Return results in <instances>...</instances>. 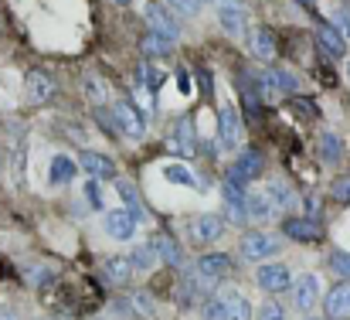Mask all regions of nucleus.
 I'll list each match as a JSON object with an SVG mask.
<instances>
[{"mask_svg":"<svg viewBox=\"0 0 350 320\" xmlns=\"http://www.w3.org/2000/svg\"><path fill=\"white\" fill-rule=\"evenodd\" d=\"M238 252H241V259H248V262H269L272 256L282 252V238L272 235L269 228H248V232H241Z\"/></svg>","mask_w":350,"mask_h":320,"instance_id":"obj_1","label":"nucleus"},{"mask_svg":"<svg viewBox=\"0 0 350 320\" xmlns=\"http://www.w3.org/2000/svg\"><path fill=\"white\" fill-rule=\"evenodd\" d=\"M225 228H228V221L221 212H201L187 221V238H191V245H211L225 235Z\"/></svg>","mask_w":350,"mask_h":320,"instance_id":"obj_2","label":"nucleus"},{"mask_svg":"<svg viewBox=\"0 0 350 320\" xmlns=\"http://www.w3.org/2000/svg\"><path fill=\"white\" fill-rule=\"evenodd\" d=\"M262 174H265V153H262L258 147H241L225 177H232L238 184H252V181H258Z\"/></svg>","mask_w":350,"mask_h":320,"instance_id":"obj_3","label":"nucleus"},{"mask_svg":"<svg viewBox=\"0 0 350 320\" xmlns=\"http://www.w3.org/2000/svg\"><path fill=\"white\" fill-rule=\"evenodd\" d=\"M232 273H234V262L232 256H225V252H204L198 259V266H194V276L204 286H221L225 280H232Z\"/></svg>","mask_w":350,"mask_h":320,"instance_id":"obj_4","label":"nucleus"},{"mask_svg":"<svg viewBox=\"0 0 350 320\" xmlns=\"http://www.w3.org/2000/svg\"><path fill=\"white\" fill-rule=\"evenodd\" d=\"M109 112H113V123H116V130L122 136L143 140V133H146V116L136 109L133 99H116V103L109 106Z\"/></svg>","mask_w":350,"mask_h":320,"instance_id":"obj_5","label":"nucleus"},{"mask_svg":"<svg viewBox=\"0 0 350 320\" xmlns=\"http://www.w3.org/2000/svg\"><path fill=\"white\" fill-rule=\"evenodd\" d=\"M143 21L150 24V31H157V34H163V38H180V17L163 3V0H150V3H143Z\"/></svg>","mask_w":350,"mask_h":320,"instance_id":"obj_6","label":"nucleus"},{"mask_svg":"<svg viewBox=\"0 0 350 320\" xmlns=\"http://www.w3.org/2000/svg\"><path fill=\"white\" fill-rule=\"evenodd\" d=\"M215 14L228 38H241L248 31V10L241 0H215Z\"/></svg>","mask_w":350,"mask_h":320,"instance_id":"obj_7","label":"nucleus"},{"mask_svg":"<svg viewBox=\"0 0 350 320\" xmlns=\"http://www.w3.org/2000/svg\"><path fill=\"white\" fill-rule=\"evenodd\" d=\"M282 235L293 238V242H303V245H317L323 238V228L313 214H293L282 221Z\"/></svg>","mask_w":350,"mask_h":320,"instance_id":"obj_8","label":"nucleus"},{"mask_svg":"<svg viewBox=\"0 0 350 320\" xmlns=\"http://www.w3.org/2000/svg\"><path fill=\"white\" fill-rule=\"evenodd\" d=\"M255 283H258V290H265V293H282V290L293 286V273H289L286 262H258Z\"/></svg>","mask_w":350,"mask_h":320,"instance_id":"obj_9","label":"nucleus"},{"mask_svg":"<svg viewBox=\"0 0 350 320\" xmlns=\"http://www.w3.org/2000/svg\"><path fill=\"white\" fill-rule=\"evenodd\" d=\"M293 307L299 310V314H310L320 300H323V290H320V280L313 276V273H303V276H296L293 280Z\"/></svg>","mask_w":350,"mask_h":320,"instance_id":"obj_10","label":"nucleus"},{"mask_svg":"<svg viewBox=\"0 0 350 320\" xmlns=\"http://www.w3.org/2000/svg\"><path fill=\"white\" fill-rule=\"evenodd\" d=\"M245 195H248V188L245 184H238L232 177H225L221 181V201H225V212L234 225H245L248 221V205H245Z\"/></svg>","mask_w":350,"mask_h":320,"instance_id":"obj_11","label":"nucleus"},{"mask_svg":"<svg viewBox=\"0 0 350 320\" xmlns=\"http://www.w3.org/2000/svg\"><path fill=\"white\" fill-rule=\"evenodd\" d=\"M55 89H58V86H55V79H51L44 69H31L27 79H24V96H27L31 106H44V103H51Z\"/></svg>","mask_w":350,"mask_h":320,"instance_id":"obj_12","label":"nucleus"},{"mask_svg":"<svg viewBox=\"0 0 350 320\" xmlns=\"http://www.w3.org/2000/svg\"><path fill=\"white\" fill-rule=\"evenodd\" d=\"M218 143L225 150H238V143H241V116L232 103H221L218 109Z\"/></svg>","mask_w":350,"mask_h":320,"instance_id":"obj_13","label":"nucleus"},{"mask_svg":"<svg viewBox=\"0 0 350 320\" xmlns=\"http://www.w3.org/2000/svg\"><path fill=\"white\" fill-rule=\"evenodd\" d=\"M79 167H82L92 181H116V160H113L109 153L82 150V153H79Z\"/></svg>","mask_w":350,"mask_h":320,"instance_id":"obj_14","label":"nucleus"},{"mask_svg":"<svg viewBox=\"0 0 350 320\" xmlns=\"http://www.w3.org/2000/svg\"><path fill=\"white\" fill-rule=\"evenodd\" d=\"M103 225H106V235L116 238V242H129L136 235V228H139V221L126 208H109V212L103 214Z\"/></svg>","mask_w":350,"mask_h":320,"instance_id":"obj_15","label":"nucleus"},{"mask_svg":"<svg viewBox=\"0 0 350 320\" xmlns=\"http://www.w3.org/2000/svg\"><path fill=\"white\" fill-rule=\"evenodd\" d=\"M323 310H327L330 320H350V280H340L327 290Z\"/></svg>","mask_w":350,"mask_h":320,"instance_id":"obj_16","label":"nucleus"},{"mask_svg":"<svg viewBox=\"0 0 350 320\" xmlns=\"http://www.w3.org/2000/svg\"><path fill=\"white\" fill-rule=\"evenodd\" d=\"M167 147H170L174 153H180V157H191V153L198 150V133H194V123H191L187 116H180V119L174 123V133H170Z\"/></svg>","mask_w":350,"mask_h":320,"instance_id":"obj_17","label":"nucleus"},{"mask_svg":"<svg viewBox=\"0 0 350 320\" xmlns=\"http://www.w3.org/2000/svg\"><path fill=\"white\" fill-rule=\"evenodd\" d=\"M248 51H252L258 62L272 65L275 55H279V41H275V34H272L269 27H255V31L248 34Z\"/></svg>","mask_w":350,"mask_h":320,"instance_id":"obj_18","label":"nucleus"},{"mask_svg":"<svg viewBox=\"0 0 350 320\" xmlns=\"http://www.w3.org/2000/svg\"><path fill=\"white\" fill-rule=\"evenodd\" d=\"M258 82H262L265 89H272V93H286V96H296V93H299V75L289 72V69H275V65H269V69L262 72Z\"/></svg>","mask_w":350,"mask_h":320,"instance_id":"obj_19","label":"nucleus"},{"mask_svg":"<svg viewBox=\"0 0 350 320\" xmlns=\"http://www.w3.org/2000/svg\"><path fill=\"white\" fill-rule=\"evenodd\" d=\"M245 205H248V221H272L275 214H282L275 208V201L269 198L265 188H252V191L245 195Z\"/></svg>","mask_w":350,"mask_h":320,"instance_id":"obj_20","label":"nucleus"},{"mask_svg":"<svg viewBox=\"0 0 350 320\" xmlns=\"http://www.w3.org/2000/svg\"><path fill=\"white\" fill-rule=\"evenodd\" d=\"M218 297H221V304H225L228 320H255V310H252L248 297H245L238 286H225V290H218Z\"/></svg>","mask_w":350,"mask_h":320,"instance_id":"obj_21","label":"nucleus"},{"mask_svg":"<svg viewBox=\"0 0 350 320\" xmlns=\"http://www.w3.org/2000/svg\"><path fill=\"white\" fill-rule=\"evenodd\" d=\"M133 273H136V266H133L129 256H106V262H103V276L113 286H129Z\"/></svg>","mask_w":350,"mask_h":320,"instance_id":"obj_22","label":"nucleus"},{"mask_svg":"<svg viewBox=\"0 0 350 320\" xmlns=\"http://www.w3.org/2000/svg\"><path fill=\"white\" fill-rule=\"evenodd\" d=\"M317 45L327 51V58H344V51H347V38L330 21H320L317 24Z\"/></svg>","mask_w":350,"mask_h":320,"instance_id":"obj_23","label":"nucleus"},{"mask_svg":"<svg viewBox=\"0 0 350 320\" xmlns=\"http://www.w3.org/2000/svg\"><path fill=\"white\" fill-rule=\"evenodd\" d=\"M82 93H85L89 106H96V109L113 106V103H109V82H106L103 75H96V72H85V79H82Z\"/></svg>","mask_w":350,"mask_h":320,"instance_id":"obj_24","label":"nucleus"},{"mask_svg":"<svg viewBox=\"0 0 350 320\" xmlns=\"http://www.w3.org/2000/svg\"><path fill=\"white\" fill-rule=\"evenodd\" d=\"M139 48H143V58L157 62V58L174 55L177 41H174V38H163V34H157V31H146V34H143V41H139Z\"/></svg>","mask_w":350,"mask_h":320,"instance_id":"obj_25","label":"nucleus"},{"mask_svg":"<svg viewBox=\"0 0 350 320\" xmlns=\"http://www.w3.org/2000/svg\"><path fill=\"white\" fill-rule=\"evenodd\" d=\"M75 171H79V160H72L68 153H55L51 157V164H48V181L58 188V184H68L72 177H75Z\"/></svg>","mask_w":350,"mask_h":320,"instance_id":"obj_26","label":"nucleus"},{"mask_svg":"<svg viewBox=\"0 0 350 320\" xmlns=\"http://www.w3.org/2000/svg\"><path fill=\"white\" fill-rule=\"evenodd\" d=\"M317 153H320V164H340L344 157V143L334 130H323L320 140H317Z\"/></svg>","mask_w":350,"mask_h":320,"instance_id":"obj_27","label":"nucleus"},{"mask_svg":"<svg viewBox=\"0 0 350 320\" xmlns=\"http://www.w3.org/2000/svg\"><path fill=\"white\" fill-rule=\"evenodd\" d=\"M136 82H139V86H146L150 93H160V89H163V82H167V72H163L160 65H153L150 58H143V62L136 65Z\"/></svg>","mask_w":350,"mask_h":320,"instance_id":"obj_28","label":"nucleus"},{"mask_svg":"<svg viewBox=\"0 0 350 320\" xmlns=\"http://www.w3.org/2000/svg\"><path fill=\"white\" fill-rule=\"evenodd\" d=\"M150 242H153V249H157L160 262H167V266H180V262H184V249H180L170 235H153Z\"/></svg>","mask_w":350,"mask_h":320,"instance_id":"obj_29","label":"nucleus"},{"mask_svg":"<svg viewBox=\"0 0 350 320\" xmlns=\"http://www.w3.org/2000/svg\"><path fill=\"white\" fill-rule=\"evenodd\" d=\"M163 177H167L170 184H180V188H194V191H201L198 174H194L191 167H184V164H167V167H163Z\"/></svg>","mask_w":350,"mask_h":320,"instance_id":"obj_30","label":"nucleus"},{"mask_svg":"<svg viewBox=\"0 0 350 320\" xmlns=\"http://www.w3.org/2000/svg\"><path fill=\"white\" fill-rule=\"evenodd\" d=\"M265 191H269V198L275 201V208H279V212L296 208V191H293L286 181H269V184H265Z\"/></svg>","mask_w":350,"mask_h":320,"instance_id":"obj_31","label":"nucleus"},{"mask_svg":"<svg viewBox=\"0 0 350 320\" xmlns=\"http://www.w3.org/2000/svg\"><path fill=\"white\" fill-rule=\"evenodd\" d=\"M116 191H119V198H122V208L133 214L136 221H143L146 214H143V205H139V195H136V188H133L129 181H116Z\"/></svg>","mask_w":350,"mask_h":320,"instance_id":"obj_32","label":"nucleus"},{"mask_svg":"<svg viewBox=\"0 0 350 320\" xmlns=\"http://www.w3.org/2000/svg\"><path fill=\"white\" fill-rule=\"evenodd\" d=\"M133 266H136V273H146V269H153L157 262H160V256H157V249H153V242H139L136 249H133Z\"/></svg>","mask_w":350,"mask_h":320,"instance_id":"obj_33","label":"nucleus"},{"mask_svg":"<svg viewBox=\"0 0 350 320\" xmlns=\"http://www.w3.org/2000/svg\"><path fill=\"white\" fill-rule=\"evenodd\" d=\"M238 93H241L245 109H248L252 116H258V112H262V99H258V93H255V79H248L245 72L238 75Z\"/></svg>","mask_w":350,"mask_h":320,"instance_id":"obj_34","label":"nucleus"},{"mask_svg":"<svg viewBox=\"0 0 350 320\" xmlns=\"http://www.w3.org/2000/svg\"><path fill=\"white\" fill-rule=\"evenodd\" d=\"M327 269L337 273L340 280H350V252L347 249H334V252L327 256Z\"/></svg>","mask_w":350,"mask_h":320,"instance_id":"obj_35","label":"nucleus"},{"mask_svg":"<svg viewBox=\"0 0 350 320\" xmlns=\"http://www.w3.org/2000/svg\"><path fill=\"white\" fill-rule=\"evenodd\" d=\"M255 320H286V310H282L279 300L265 297V300L258 304V310H255Z\"/></svg>","mask_w":350,"mask_h":320,"instance_id":"obj_36","label":"nucleus"},{"mask_svg":"<svg viewBox=\"0 0 350 320\" xmlns=\"http://www.w3.org/2000/svg\"><path fill=\"white\" fill-rule=\"evenodd\" d=\"M201 317L204 320H228L225 304H221V297H218V293H215V297H208V300L201 304Z\"/></svg>","mask_w":350,"mask_h":320,"instance_id":"obj_37","label":"nucleus"},{"mask_svg":"<svg viewBox=\"0 0 350 320\" xmlns=\"http://www.w3.org/2000/svg\"><path fill=\"white\" fill-rule=\"evenodd\" d=\"M163 3H167L177 17H194V14L204 7V0H163Z\"/></svg>","mask_w":350,"mask_h":320,"instance_id":"obj_38","label":"nucleus"},{"mask_svg":"<svg viewBox=\"0 0 350 320\" xmlns=\"http://www.w3.org/2000/svg\"><path fill=\"white\" fill-rule=\"evenodd\" d=\"M330 198L337 205H350V174H340L334 184H330Z\"/></svg>","mask_w":350,"mask_h":320,"instance_id":"obj_39","label":"nucleus"},{"mask_svg":"<svg viewBox=\"0 0 350 320\" xmlns=\"http://www.w3.org/2000/svg\"><path fill=\"white\" fill-rule=\"evenodd\" d=\"M330 24H334V27H337V31H340L344 38H350V10H347V7H337V10H334V21H330Z\"/></svg>","mask_w":350,"mask_h":320,"instance_id":"obj_40","label":"nucleus"},{"mask_svg":"<svg viewBox=\"0 0 350 320\" xmlns=\"http://www.w3.org/2000/svg\"><path fill=\"white\" fill-rule=\"evenodd\" d=\"M293 112H299L303 119H317V103H313V99H299V96H296V99H293Z\"/></svg>","mask_w":350,"mask_h":320,"instance_id":"obj_41","label":"nucleus"},{"mask_svg":"<svg viewBox=\"0 0 350 320\" xmlns=\"http://www.w3.org/2000/svg\"><path fill=\"white\" fill-rule=\"evenodd\" d=\"M85 195H89L92 205H99V181H89V184H85Z\"/></svg>","mask_w":350,"mask_h":320,"instance_id":"obj_42","label":"nucleus"},{"mask_svg":"<svg viewBox=\"0 0 350 320\" xmlns=\"http://www.w3.org/2000/svg\"><path fill=\"white\" fill-rule=\"evenodd\" d=\"M180 93H191V75L180 72Z\"/></svg>","mask_w":350,"mask_h":320,"instance_id":"obj_43","label":"nucleus"},{"mask_svg":"<svg viewBox=\"0 0 350 320\" xmlns=\"http://www.w3.org/2000/svg\"><path fill=\"white\" fill-rule=\"evenodd\" d=\"M0 320H21V317H17L14 310H0Z\"/></svg>","mask_w":350,"mask_h":320,"instance_id":"obj_44","label":"nucleus"},{"mask_svg":"<svg viewBox=\"0 0 350 320\" xmlns=\"http://www.w3.org/2000/svg\"><path fill=\"white\" fill-rule=\"evenodd\" d=\"M299 3H306V7H310V3H313V0H299Z\"/></svg>","mask_w":350,"mask_h":320,"instance_id":"obj_45","label":"nucleus"},{"mask_svg":"<svg viewBox=\"0 0 350 320\" xmlns=\"http://www.w3.org/2000/svg\"><path fill=\"white\" fill-rule=\"evenodd\" d=\"M347 79H350V62H347Z\"/></svg>","mask_w":350,"mask_h":320,"instance_id":"obj_46","label":"nucleus"},{"mask_svg":"<svg viewBox=\"0 0 350 320\" xmlns=\"http://www.w3.org/2000/svg\"><path fill=\"white\" fill-rule=\"evenodd\" d=\"M306 320H323V317H306Z\"/></svg>","mask_w":350,"mask_h":320,"instance_id":"obj_47","label":"nucleus"}]
</instances>
